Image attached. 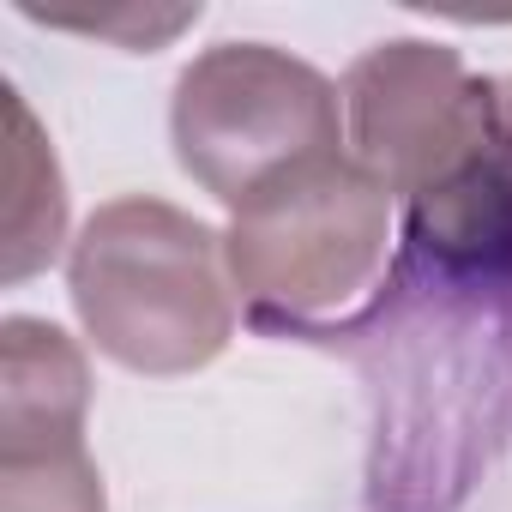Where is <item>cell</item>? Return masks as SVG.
I'll use <instances>...</instances> for the list:
<instances>
[{
    "mask_svg": "<svg viewBox=\"0 0 512 512\" xmlns=\"http://www.w3.org/2000/svg\"><path fill=\"white\" fill-rule=\"evenodd\" d=\"M223 235L163 199L103 205L67 260L73 308L103 356L133 374H193L235 332Z\"/></svg>",
    "mask_w": 512,
    "mask_h": 512,
    "instance_id": "1",
    "label": "cell"
},
{
    "mask_svg": "<svg viewBox=\"0 0 512 512\" xmlns=\"http://www.w3.org/2000/svg\"><path fill=\"white\" fill-rule=\"evenodd\" d=\"M410 253L458 290H512V103L494 85L464 151L404 199Z\"/></svg>",
    "mask_w": 512,
    "mask_h": 512,
    "instance_id": "5",
    "label": "cell"
},
{
    "mask_svg": "<svg viewBox=\"0 0 512 512\" xmlns=\"http://www.w3.org/2000/svg\"><path fill=\"white\" fill-rule=\"evenodd\" d=\"M392 187L344 151L308 157L253 193L229 235V278L260 320L314 326L344 314L386 272Z\"/></svg>",
    "mask_w": 512,
    "mask_h": 512,
    "instance_id": "2",
    "label": "cell"
},
{
    "mask_svg": "<svg viewBox=\"0 0 512 512\" xmlns=\"http://www.w3.org/2000/svg\"><path fill=\"white\" fill-rule=\"evenodd\" d=\"M91 374L79 344L49 326L13 314L0 326V458H43L85 446Z\"/></svg>",
    "mask_w": 512,
    "mask_h": 512,
    "instance_id": "6",
    "label": "cell"
},
{
    "mask_svg": "<svg viewBox=\"0 0 512 512\" xmlns=\"http://www.w3.org/2000/svg\"><path fill=\"white\" fill-rule=\"evenodd\" d=\"M7 121H13V139H7V266H0V278L19 284L61 253L67 193H61L55 151L19 91H7Z\"/></svg>",
    "mask_w": 512,
    "mask_h": 512,
    "instance_id": "7",
    "label": "cell"
},
{
    "mask_svg": "<svg viewBox=\"0 0 512 512\" xmlns=\"http://www.w3.org/2000/svg\"><path fill=\"white\" fill-rule=\"evenodd\" d=\"M488 103L494 79H470L458 49L416 37L368 49L344 79V127L356 163L374 169L392 199H410L428 175H440L482 127Z\"/></svg>",
    "mask_w": 512,
    "mask_h": 512,
    "instance_id": "4",
    "label": "cell"
},
{
    "mask_svg": "<svg viewBox=\"0 0 512 512\" xmlns=\"http://www.w3.org/2000/svg\"><path fill=\"white\" fill-rule=\"evenodd\" d=\"M0 512H103V476L85 446L0 458Z\"/></svg>",
    "mask_w": 512,
    "mask_h": 512,
    "instance_id": "8",
    "label": "cell"
},
{
    "mask_svg": "<svg viewBox=\"0 0 512 512\" xmlns=\"http://www.w3.org/2000/svg\"><path fill=\"white\" fill-rule=\"evenodd\" d=\"M344 97L308 61L272 43H217L175 79V157L181 169L241 211L284 169L344 145Z\"/></svg>",
    "mask_w": 512,
    "mask_h": 512,
    "instance_id": "3",
    "label": "cell"
}]
</instances>
